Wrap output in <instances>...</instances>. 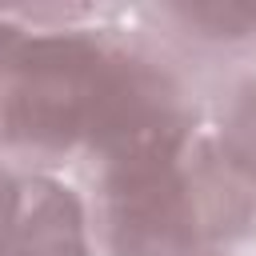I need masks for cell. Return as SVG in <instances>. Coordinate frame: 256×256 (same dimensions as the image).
<instances>
[{
    "instance_id": "7a4b0ae2",
    "label": "cell",
    "mask_w": 256,
    "mask_h": 256,
    "mask_svg": "<svg viewBox=\"0 0 256 256\" xmlns=\"http://www.w3.org/2000/svg\"><path fill=\"white\" fill-rule=\"evenodd\" d=\"M104 224L112 256H192L200 236L196 188L172 108L104 148Z\"/></svg>"
},
{
    "instance_id": "6da1fadb",
    "label": "cell",
    "mask_w": 256,
    "mask_h": 256,
    "mask_svg": "<svg viewBox=\"0 0 256 256\" xmlns=\"http://www.w3.org/2000/svg\"><path fill=\"white\" fill-rule=\"evenodd\" d=\"M164 108L160 84L100 40L0 28V144L104 152Z\"/></svg>"
},
{
    "instance_id": "3957f363",
    "label": "cell",
    "mask_w": 256,
    "mask_h": 256,
    "mask_svg": "<svg viewBox=\"0 0 256 256\" xmlns=\"http://www.w3.org/2000/svg\"><path fill=\"white\" fill-rule=\"evenodd\" d=\"M0 256H88L80 200L44 176L0 180Z\"/></svg>"
},
{
    "instance_id": "277c9868",
    "label": "cell",
    "mask_w": 256,
    "mask_h": 256,
    "mask_svg": "<svg viewBox=\"0 0 256 256\" xmlns=\"http://www.w3.org/2000/svg\"><path fill=\"white\" fill-rule=\"evenodd\" d=\"M228 148H232L236 164L256 180V84L240 96V104H236V112H232Z\"/></svg>"
}]
</instances>
